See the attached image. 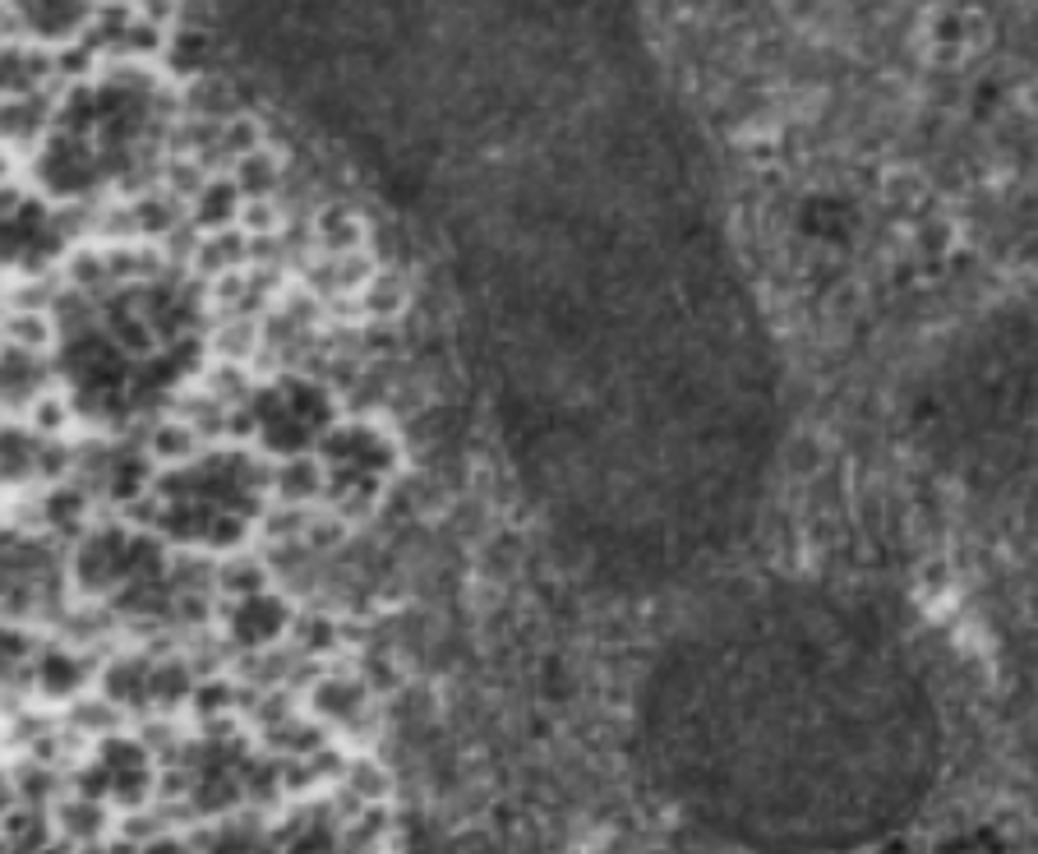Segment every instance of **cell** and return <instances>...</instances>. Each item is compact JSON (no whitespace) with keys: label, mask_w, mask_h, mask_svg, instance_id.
Segmentation results:
<instances>
[{"label":"cell","mask_w":1038,"mask_h":854,"mask_svg":"<svg viewBox=\"0 0 1038 854\" xmlns=\"http://www.w3.org/2000/svg\"><path fill=\"white\" fill-rule=\"evenodd\" d=\"M0 854H393L282 674L185 642L0 670Z\"/></svg>","instance_id":"cell-1"}]
</instances>
